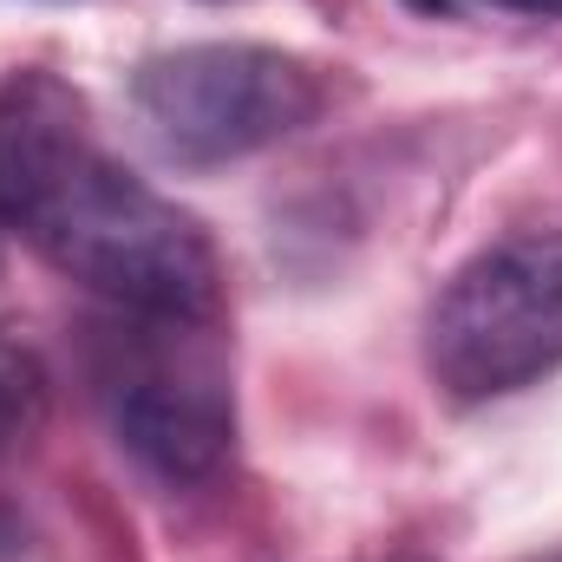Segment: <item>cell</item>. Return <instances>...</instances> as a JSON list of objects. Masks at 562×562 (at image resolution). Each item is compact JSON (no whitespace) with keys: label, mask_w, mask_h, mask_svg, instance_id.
Segmentation results:
<instances>
[{"label":"cell","mask_w":562,"mask_h":562,"mask_svg":"<svg viewBox=\"0 0 562 562\" xmlns=\"http://www.w3.org/2000/svg\"><path fill=\"white\" fill-rule=\"evenodd\" d=\"M0 216L59 276L138 321L216 314L210 236L99 144L86 99L53 72L0 86Z\"/></svg>","instance_id":"6da1fadb"},{"label":"cell","mask_w":562,"mask_h":562,"mask_svg":"<svg viewBox=\"0 0 562 562\" xmlns=\"http://www.w3.org/2000/svg\"><path fill=\"white\" fill-rule=\"evenodd\" d=\"M327 79L276 46H177L144 59L132 112L157 157L210 170L294 138L321 119Z\"/></svg>","instance_id":"7a4b0ae2"},{"label":"cell","mask_w":562,"mask_h":562,"mask_svg":"<svg viewBox=\"0 0 562 562\" xmlns=\"http://www.w3.org/2000/svg\"><path fill=\"white\" fill-rule=\"evenodd\" d=\"M431 380L477 406L562 367V236H517L445 281L425 321Z\"/></svg>","instance_id":"3957f363"},{"label":"cell","mask_w":562,"mask_h":562,"mask_svg":"<svg viewBox=\"0 0 562 562\" xmlns=\"http://www.w3.org/2000/svg\"><path fill=\"white\" fill-rule=\"evenodd\" d=\"M144 327L150 334H138L119 353V373L105 380L119 445L144 471H157L170 484H196L236 445L229 373H223L216 347L203 340L210 321H144Z\"/></svg>","instance_id":"277c9868"},{"label":"cell","mask_w":562,"mask_h":562,"mask_svg":"<svg viewBox=\"0 0 562 562\" xmlns=\"http://www.w3.org/2000/svg\"><path fill=\"white\" fill-rule=\"evenodd\" d=\"M46 419V367L26 340L0 334V451L26 445Z\"/></svg>","instance_id":"5b68a950"},{"label":"cell","mask_w":562,"mask_h":562,"mask_svg":"<svg viewBox=\"0 0 562 562\" xmlns=\"http://www.w3.org/2000/svg\"><path fill=\"white\" fill-rule=\"evenodd\" d=\"M491 7H510V13H562V0H491Z\"/></svg>","instance_id":"8992f818"},{"label":"cell","mask_w":562,"mask_h":562,"mask_svg":"<svg viewBox=\"0 0 562 562\" xmlns=\"http://www.w3.org/2000/svg\"><path fill=\"white\" fill-rule=\"evenodd\" d=\"M13 550V517H0V557Z\"/></svg>","instance_id":"52a82bcc"},{"label":"cell","mask_w":562,"mask_h":562,"mask_svg":"<svg viewBox=\"0 0 562 562\" xmlns=\"http://www.w3.org/2000/svg\"><path fill=\"white\" fill-rule=\"evenodd\" d=\"M406 7H419V13H445L451 0H406Z\"/></svg>","instance_id":"ba28073f"},{"label":"cell","mask_w":562,"mask_h":562,"mask_svg":"<svg viewBox=\"0 0 562 562\" xmlns=\"http://www.w3.org/2000/svg\"><path fill=\"white\" fill-rule=\"evenodd\" d=\"M0 223H7V216H0Z\"/></svg>","instance_id":"9c48e42d"},{"label":"cell","mask_w":562,"mask_h":562,"mask_svg":"<svg viewBox=\"0 0 562 562\" xmlns=\"http://www.w3.org/2000/svg\"><path fill=\"white\" fill-rule=\"evenodd\" d=\"M557 562H562V557H557Z\"/></svg>","instance_id":"30bf717a"}]
</instances>
